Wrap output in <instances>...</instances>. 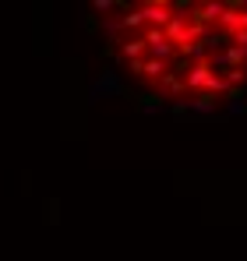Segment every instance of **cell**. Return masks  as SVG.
Listing matches in <instances>:
<instances>
[{
    "label": "cell",
    "instance_id": "obj_1",
    "mask_svg": "<svg viewBox=\"0 0 247 261\" xmlns=\"http://www.w3.org/2000/svg\"><path fill=\"white\" fill-rule=\"evenodd\" d=\"M138 11H141L145 21H156V25H169V18H173L169 14V4H141Z\"/></svg>",
    "mask_w": 247,
    "mask_h": 261
}]
</instances>
